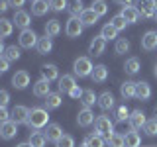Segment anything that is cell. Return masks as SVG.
<instances>
[{"mask_svg": "<svg viewBox=\"0 0 157 147\" xmlns=\"http://www.w3.org/2000/svg\"><path fill=\"white\" fill-rule=\"evenodd\" d=\"M47 122H49V114H47L45 108H32V110H29V118H28L26 124L29 127H33V130H41V127L49 126Z\"/></svg>", "mask_w": 157, "mask_h": 147, "instance_id": "6da1fadb", "label": "cell"}, {"mask_svg": "<svg viewBox=\"0 0 157 147\" xmlns=\"http://www.w3.org/2000/svg\"><path fill=\"white\" fill-rule=\"evenodd\" d=\"M92 63L88 57H78L75 63H73V71H75L77 77H90L92 75Z\"/></svg>", "mask_w": 157, "mask_h": 147, "instance_id": "7a4b0ae2", "label": "cell"}, {"mask_svg": "<svg viewBox=\"0 0 157 147\" xmlns=\"http://www.w3.org/2000/svg\"><path fill=\"white\" fill-rule=\"evenodd\" d=\"M94 127H96V134H100L102 137H110L114 134V124L106 116H98L96 122H94Z\"/></svg>", "mask_w": 157, "mask_h": 147, "instance_id": "3957f363", "label": "cell"}, {"mask_svg": "<svg viewBox=\"0 0 157 147\" xmlns=\"http://www.w3.org/2000/svg\"><path fill=\"white\" fill-rule=\"evenodd\" d=\"M136 8L140 10L141 18H155L157 2L155 0H136Z\"/></svg>", "mask_w": 157, "mask_h": 147, "instance_id": "277c9868", "label": "cell"}, {"mask_svg": "<svg viewBox=\"0 0 157 147\" xmlns=\"http://www.w3.org/2000/svg\"><path fill=\"white\" fill-rule=\"evenodd\" d=\"M37 41L39 37L36 36V32L33 29H22V33H20V47L24 49H32V47H37Z\"/></svg>", "mask_w": 157, "mask_h": 147, "instance_id": "5b68a950", "label": "cell"}, {"mask_svg": "<svg viewBox=\"0 0 157 147\" xmlns=\"http://www.w3.org/2000/svg\"><path fill=\"white\" fill-rule=\"evenodd\" d=\"M82 26L85 24L81 22V18H69V22H67V26H65V32H67V36L69 37H78L82 33Z\"/></svg>", "mask_w": 157, "mask_h": 147, "instance_id": "8992f818", "label": "cell"}, {"mask_svg": "<svg viewBox=\"0 0 157 147\" xmlns=\"http://www.w3.org/2000/svg\"><path fill=\"white\" fill-rule=\"evenodd\" d=\"M104 49H106V39H104V37H102V36L92 37L90 45H88V53H90L92 57L102 55V53H104Z\"/></svg>", "mask_w": 157, "mask_h": 147, "instance_id": "52a82bcc", "label": "cell"}, {"mask_svg": "<svg viewBox=\"0 0 157 147\" xmlns=\"http://www.w3.org/2000/svg\"><path fill=\"white\" fill-rule=\"evenodd\" d=\"M92 122H96V120H94V114H92L90 108H82V110H78L77 124L81 126V127H88V126L92 124Z\"/></svg>", "mask_w": 157, "mask_h": 147, "instance_id": "ba28073f", "label": "cell"}, {"mask_svg": "<svg viewBox=\"0 0 157 147\" xmlns=\"http://www.w3.org/2000/svg\"><path fill=\"white\" fill-rule=\"evenodd\" d=\"M128 122H130V127H132V130H141V127H144L145 126V116H144V112H141V110H134V112H132V114H130V120H128Z\"/></svg>", "mask_w": 157, "mask_h": 147, "instance_id": "9c48e42d", "label": "cell"}, {"mask_svg": "<svg viewBox=\"0 0 157 147\" xmlns=\"http://www.w3.org/2000/svg\"><path fill=\"white\" fill-rule=\"evenodd\" d=\"M33 94L39 96V98H45L51 94V85H49V81L45 78H39V81L33 85Z\"/></svg>", "mask_w": 157, "mask_h": 147, "instance_id": "30bf717a", "label": "cell"}, {"mask_svg": "<svg viewBox=\"0 0 157 147\" xmlns=\"http://www.w3.org/2000/svg\"><path fill=\"white\" fill-rule=\"evenodd\" d=\"M18 134V124L16 122H4L2 126H0V135L4 137V139H12V137H16Z\"/></svg>", "mask_w": 157, "mask_h": 147, "instance_id": "8fae6325", "label": "cell"}, {"mask_svg": "<svg viewBox=\"0 0 157 147\" xmlns=\"http://www.w3.org/2000/svg\"><path fill=\"white\" fill-rule=\"evenodd\" d=\"M29 118V110L26 106H14L12 110V122H16V124H26Z\"/></svg>", "mask_w": 157, "mask_h": 147, "instance_id": "7c38bea8", "label": "cell"}, {"mask_svg": "<svg viewBox=\"0 0 157 147\" xmlns=\"http://www.w3.org/2000/svg\"><path fill=\"white\" fill-rule=\"evenodd\" d=\"M29 85V75H28V71H18L16 75L12 77V86L14 88H26Z\"/></svg>", "mask_w": 157, "mask_h": 147, "instance_id": "4fadbf2b", "label": "cell"}, {"mask_svg": "<svg viewBox=\"0 0 157 147\" xmlns=\"http://www.w3.org/2000/svg\"><path fill=\"white\" fill-rule=\"evenodd\" d=\"M120 14L124 16V20H126L128 24H136L137 20H140V16H141V14H140V10H137L136 6H124Z\"/></svg>", "mask_w": 157, "mask_h": 147, "instance_id": "5bb4252c", "label": "cell"}, {"mask_svg": "<svg viewBox=\"0 0 157 147\" xmlns=\"http://www.w3.org/2000/svg\"><path fill=\"white\" fill-rule=\"evenodd\" d=\"M47 10H51L49 0H33L32 2V14L33 16H45Z\"/></svg>", "mask_w": 157, "mask_h": 147, "instance_id": "9a60e30c", "label": "cell"}, {"mask_svg": "<svg viewBox=\"0 0 157 147\" xmlns=\"http://www.w3.org/2000/svg\"><path fill=\"white\" fill-rule=\"evenodd\" d=\"M141 47L145 51H153L157 49V32H147L144 37H141Z\"/></svg>", "mask_w": 157, "mask_h": 147, "instance_id": "2e32d148", "label": "cell"}, {"mask_svg": "<svg viewBox=\"0 0 157 147\" xmlns=\"http://www.w3.org/2000/svg\"><path fill=\"white\" fill-rule=\"evenodd\" d=\"M75 77L73 75H63L59 77V92H71L75 88Z\"/></svg>", "mask_w": 157, "mask_h": 147, "instance_id": "e0dca14e", "label": "cell"}, {"mask_svg": "<svg viewBox=\"0 0 157 147\" xmlns=\"http://www.w3.org/2000/svg\"><path fill=\"white\" fill-rule=\"evenodd\" d=\"M45 137H47L49 141H55V143H57V141L63 137V130H61V126H59V124H49V126H47V130H45Z\"/></svg>", "mask_w": 157, "mask_h": 147, "instance_id": "ac0fdd59", "label": "cell"}, {"mask_svg": "<svg viewBox=\"0 0 157 147\" xmlns=\"http://www.w3.org/2000/svg\"><path fill=\"white\" fill-rule=\"evenodd\" d=\"M90 78H92V82H104L106 78H108V69H106V65H96L94 69H92V75H90Z\"/></svg>", "mask_w": 157, "mask_h": 147, "instance_id": "d6986e66", "label": "cell"}, {"mask_svg": "<svg viewBox=\"0 0 157 147\" xmlns=\"http://www.w3.org/2000/svg\"><path fill=\"white\" fill-rule=\"evenodd\" d=\"M41 78L45 81H59V69L55 65H43L41 67Z\"/></svg>", "mask_w": 157, "mask_h": 147, "instance_id": "ffe728a7", "label": "cell"}, {"mask_svg": "<svg viewBox=\"0 0 157 147\" xmlns=\"http://www.w3.org/2000/svg\"><path fill=\"white\" fill-rule=\"evenodd\" d=\"M45 108L47 110H55V108H59L63 104V98H61V92H51L49 96H45Z\"/></svg>", "mask_w": 157, "mask_h": 147, "instance_id": "44dd1931", "label": "cell"}, {"mask_svg": "<svg viewBox=\"0 0 157 147\" xmlns=\"http://www.w3.org/2000/svg\"><path fill=\"white\" fill-rule=\"evenodd\" d=\"M12 22L16 24L18 28L28 29V26H29V14L24 12V10H18V12H14V20H12Z\"/></svg>", "mask_w": 157, "mask_h": 147, "instance_id": "7402d4cb", "label": "cell"}, {"mask_svg": "<svg viewBox=\"0 0 157 147\" xmlns=\"http://www.w3.org/2000/svg\"><path fill=\"white\" fill-rule=\"evenodd\" d=\"M98 106L102 108V110H112L114 108V96H112V92H102L100 96H98V102H96Z\"/></svg>", "mask_w": 157, "mask_h": 147, "instance_id": "603a6c76", "label": "cell"}, {"mask_svg": "<svg viewBox=\"0 0 157 147\" xmlns=\"http://www.w3.org/2000/svg\"><path fill=\"white\" fill-rule=\"evenodd\" d=\"M136 85H137V82L126 81L124 85L120 86V94H122V98H126V100H130V98H136Z\"/></svg>", "mask_w": 157, "mask_h": 147, "instance_id": "cb8c5ba5", "label": "cell"}, {"mask_svg": "<svg viewBox=\"0 0 157 147\" xmlns=\"http://www.w3.org/2000/svg\"><path fill=\"white\" fill-rule=\"evenodd\" d=\"M98 18H100V16H98L92 8H86L85 12L81 14V22L85 24V26H94V24L98 22Z\"/></svg>", "mask_w": 157, "mask_h": 147, "instance_id": "d4e9b609", "label": "cell"}, {"mask_svg": "<svg viewBox=\"0 0 157 147\" xmlns=\"http://www.w3.org/2000/svg\"><path fill=\"white\" fill-rule=\"evenodd\" d=\"M151 96V86L147 85V82H137L136 85V98H140V100H147V98Z\"/></svg>", "mask_w": 157, "mask_h": 147, "instance_id": "484cf974", "label": "cell"}, {"mask_svg": "<svg viewBox=\"0 0 157 147\" xmlns=\"http://www.w3.org/2000/svg\"><path fill=\"white\" fill-rule=\"evenodd\" d=\"M124 143H126V147H140L141 145V137H140V134L137 131H128V134L124 135Z\"/></svg>", "mask_w": 157, "mask_h": 147, "instance_id": "4316f807", "label": "cell"}, {"mask_svg": "<svg viewBox=\"0 0 157 147\" xmlns=\"http://www.w3.org/2000/svg\"><path fill=\"white\" fill-rule=\"evenodd\" d=\"M85 143L88 147H104L106 141H104V137H102L100 134H90V135L85 137Z\"/></svg>", "mask_w": 157, "mask_h": 147, "instance_id": "83f0119b", "label": "cell"}, {"mask_svg": "<svg viewBox=\"0 0 157 147\" xmlns=\"http://www.w3.org/2000/svg\"><path fill=\"white\" fill-rule=\"evenodd\" d=\"M59 33H61V24H59V20H49L45 24V36L55 37Z\"/></svg>", "mask_w": 157, "mask_h": 147, "instance_id": "f1b7e54d", "label": "cell"}, {"mask_svg": "<svg viewBox=\"0 0 157 147\" xmlns=\"http://www.w3.org/2000/svg\"><path fill=\"white\" fill-rule=\"evenodd\" d=\"M51 49H53V41H51V37H49V36L39 37V41H37V51L41 53V55H47Z\"/></svg>", "mask_w": 157, "mask_h": 147, "instance_id": "f546056e", "label": "cell"}, {"mask_svg": "<svg viewBox=\"0 0 157 147\" xmlns=\"http://www.w3.org/2000/svg\"><path fill=\"white\" fill-rule=\"evenodd\" d=\"M12 29H14V22H10V20H6V18L0 20V39L10 37Z\"/></svg>", "mask_w": 157, "mask_h": 147, "instance_id": "4dcf8cb0", "label": "cell"}, {"mask_svg": "<svg viewBox=\"0 0 157 147\" xmlns=\"http://www.w3.org/2000/svg\"><path fill=\"white\" fill-rule=\"evenodd\" d=\"M81 102H82L85 108H90V106H94V102H98V98L94 96V92H92L90 88H86V90L82 92V96H81Z\"/></svg>", "mask_w": 157, "mask_h": 147, "instance_id": "1f68e13d", "label": "cell"}, {"mask_svg": "<svg viewBox=\"0 0 157 147\" xmlns=\"http://www.w3.org/2000/svg\"><path fill=\"white\" fill-rule=\"evenodd\" d=\"M47 141L49 139L45 137V134H41V131H36V134L29 135V143H32L33 147H45Z\"/></svg>", "mask_w": 157, "mask_h": 147, "instance_id": "d6a6232c", "label": "cell"}, {"mask_svg": "<svg viewBox=\"0 0 157 147\" xmlns=\"http://www.w3.org/2000/svg\"><path fill=\"white\" fill-rule=\"evenodd\" d=\"M124 71L128 73V75H136V73L140 71V59H137V57H130L126 61V65H124Z\"/></svg>", "mask_w": 157, "mask_h": 147, "instance_id": "836d02e7", "label": "cell"}, {"mask_svg": "<svg viewBox=\"0 0 157 147\" xmlns=\"http://www.w3.org/2000/svg\"><path fill=\"white\" fill-rule=\"evenodd\" d=\"M100 36L106 39V41H110V39H116L118 36V29L112 26V24H106V26H102V32H100Z\"/></svg>", "mask_w": 157, "mask_h": 147, "instance_id": "e575fe53", "label": "cell"}, {"mask_svg": "<svg viewBox=\"0 0 157 147\" xmlns=\"http://www.w3.org/2000/svg\"><path fill=\"white\" fill-rule=\"evenodd\" d=\"M106 145H108V147H126V143H124V135L112 134L110 137H106Z\"/></svg>", "mask_w": 157, "mask_h": 147, "instance_id": "d590c367", "label": "cell"}, {"mask_svg": "<svg viewBox=\"0 0 157 147\" xmlns=\"http://www.w3.org/2000/svg\"><path fill=\"white\" fill-rule=\"evenodd\" d=\"M114 49H116V53H118V55H124V53L130 51V41H128L126 37L116 39V45H114Z\"/></svg>", "mask_w": 157, "mask_h": 147, "instance_id": "8d00e7d4", "label": "cell"}, {"mask_svg": "<svg viewBox=\"0 0 157 147\" xmlns=\"http://www.w3.org/2000/svg\"><path fill=\"white\" fill-rule=\"evenodd\" d=\"M90 8L94 10V12L98 14V16H104V14L108 12V4L104 2V0H92Z\"/></svg>", "mask_w": 157, "mask_h": 147, "instance_id": "74e56055", "label": "cell"}, {"mask_svg": "<svg viewBox=\"0 0 157 147\" xmlns=\"http://www.w3.org/2000/svg\"><path fill=\"white\" fill-rule=\"evenodd\" d=\"M2 57L8 59V61H18L20 59V49L16 45H10V47H6V51H4Z\"/></svg>", "mask_w": 157, "mask_h": 147, "instance_id": "f35d334b", "label": "cell"}, {"mask_svg": "<svg viewBox=\"0 0 157 147\" xmlns=\"http://www.w3.org/2000/svg\"><path fill=\"white\" fill-rule=\"evenodd\" d=\"M69 12H71V16H73V18H81V14L85 12V8H82L81 0H73V4L69 6Z\"/></svg>", "mask_w": 157, "mask_h": 147, "instance_id": "ab89813d", "label": "cell"}, {"mask_svg": "<svg viewBox=\"0 0 157 147\" xmlns=\"http://www.w3.org/2000/svg\"><path fill=\"white\" fill-rule=\"evenodd\" d=\"M112 26H114L116 29H118V32H122V29H126V26H128V22H126V20H124V16H122V14H118V16H114V18H112Z\"/></svg>", "mask_w": 157, "mask_h": 147, "instance_id": "60d3db41", "label": "cell"}, {"mask_svg": "<svg viewBox=\"0 0 157 147\" xmlns=\"http://www.w3.org/2000/svg\"><path fill=\"white\" fill-rule=\"evenodd\" d=\"M144 131L147 135H157V120L153 118V120H147L145 126H144Z\"/></svg>", "mask_w": 157, "mask_h": 147, "instance_id": "b9f144b4", "label": "cell"}, {"mask_svg": "<svg viewBox=\"0 0 157 147\" xmlns=\"http://www.w3.org/2000/svg\"><path fill=\"white\" fill-rule=\"evenodd\" d=\"M130 114H132V112L128 110L126 106H120V108L116 110V120H118V122H126V120H130Z\"/></svg>", "mask_w": 157, "mask_h": 147, "instance_id": "7bdbcfd3", "label": "cell"}, {"mask_svg": "<svg viewBox=\"0 0 157 147\" xmlns=\"http://www.w3.org/2000/svg\"><path fill=\"white\" fill-rule=\"evenodd\" d=\"M49 6H51V10H55V12H61V10L69 8L67 0H49Z\"/></svg>", "mask_w": 157, "mask_h": 147, "instance_id": "ee69618b", "label": "cell"}, {"mask_svg": "<svg viewBox=\"0 0 157 147\" xmlns=\"http://www.w3.org/2000/svg\"><path fill=\"white\" fill-rule=\"evenodd\" d=\"M55 145H57V147H75V139H73L71 135H63Z\"/></svg>", "mask_w": 157, "mask_h": 147, "instance_id": "f6af8a7d", "label": "cell"}, {"mask_svg": "<svg viewBox=\"0 0 157 147\" xmlns=\"http://www.w3.org/2000/svg\"><path fill=\"white\" fill-rule=\"evenodd\" d=\"M8 118H12V112H8L6 108H0V122H2V124L4 122H10Z\"/></svg>", "mask_w": 157, "mask_h": 147, "instance_id": "bcb514c9", "label": "cell"}, {"mask_svg": "<svg viewBox=\"0 0 157 147\" xmlns=\"http://www.w3.org/2000/svg\"><path fill=\"white\" fill-rule=\"evenodd\" d=\"M8 100H10V94H8V90H2V92H0V106H2V108H6Z\"/></svg>", "mask_w": 157, "mask_h": 147, "instance_id": "7dc6e473", "label": "cell"}, {"mask_svg": "<svg viewBox=\"0 0 157 147\" xmlns=\"http://www.w3.org/2000/svg\"><path fill=\"white\" fill-rule=\"evenodd\" d=\"M82 92H85V90H82V88H78V86H75V88H73L71 92H69V96H71V98H78V100H81Z\"/></svg>", "mask_w": 157, "mask_h": 147, "instance_id": "c3c4849f", "label": "cell"}, {"mask_svg": "<svg viewBox=\"0 0 157 147\" xmlns=\"http://www.w3.org/2000/svg\"><path fill=\"white\" fill-rule=\"evenodd\" d=\"M8 63H10L8 59H4V57H2V61H0V71H2V73H6V71H8Z\"/></svg>", "mask_w": 157, "mask_h": 147, "instance_id": "681fc988", "label": "cell"}, {"mask_svg": "<svg viewBox=\"0 0 157 147\" xmlns=\"http://www.w3.org/2000/svg\"><path fill=\"white\" fill-rule=\"evenodd\" d=\"M8 8H10V2H8V0H0V10H2V12H6Z\"/></svg>", "mask_w": 157, "mask_h": 147, "instance_id": "f907efd6", "label": "cell"}, {"mask_svg": "<svg viewBox=\"0 0 157 147\" xmlns=\"http://www.w3.org/2000/svg\"><path fill=\"white\" fill-rule=\"evenodd\" d=\"M8 2H10V6H24L26 0H8Z\"/></svg>", "mask_w": 157, "mask_h": 147, "instance_id": "816d5d0a", "label": "cell"}, {"mask_svg": "<svg viewBox=\"0 0 157 147\" xmlns=\"http://www.w3.org/2000/svg\"><path fill=\"white\" fill-rule=\"evenodd\" d=\"M118 4H122V8L124 6H132V0H116Z\"/></svg>", "mask_w": 157, "mask_h": 147, "instance_id": "f5cc1de1", "label": "cell"}, {"mask_svg": "<svg viewBox=\"0 0 157 147\" xmlns=\"http://www.w3.org/2000/svg\"><path fill=\"white\" fill-rule=\"evenodd\" d=\"M16 147H33V145L29 143V141H26V143H20V145H16Z\"/></svg>", "mask_w": 157, "mask_h": 147, "instance_id": "db71d44e", "label": "cell"}, {"mask_svg": "<svg viewBox=\"0 0 157 147\" xmlns=\"http://www.w3.org/2000/svg\"><path fill=\"white\" fill-rule=\"evenodd\" d=\"M153 114H155V120H157V106H155V110H153Z\"/></svg>", "mask_w": 157, "mask_h": 147, "instance_id": "11a10c76", "label": "cell"}, {"mask_svg": "<svg viewBox=\"0 0 157 147\" xmlns=\"http://www.w3.org/2000/svg\"><path fill=\"white\" fill-rule=\"evenodd\" d=\"M153 73H155V77H157V65H155V69H153Z\"/></svg>", "mask_w": 157, "mask_h": 147, "instance_id": "9f6ffc18", "label": "cell"}, {"mask_svg": "<svg viewBox=\"0 0 157 147\" xmlns=\"http://www.w3.org/2000/svg\"><path fill=\"white\" fill-rule=\"evenodd\" d=\"M78 147H88V145H86V143H82V145H78Z\"/></svg>", "mask_w": 157, "mask_h": 147, "instance_id": "6f0895ef", "label": "cell"}, {"mask_svg": "<svg viewBox=\"0 0 157 147\" xmlns=\"http://www.w3.org/2000/svg\"><path fill=\"white\" fill-rule=\"evenodd\" d=\"M155 22H157V10H155Z\"/></svg>", "mask_w": 157, "mask_h": 147, "instance_id": "680465c9", "label": "cell"}, {"mask_svg": "<svg viewBox=\"0 0 157 147\" xmlns=\"http://www.w3.org/2000/svg\"><path fill=\"white\" fill-rule=\"evenodd\" d=\"M32 2H33V0H32Z\"/></svg>", "mask_w": 157, "mask_h": 147, "instance_id": "91938a15", "label": "cell"}]
</instances>
